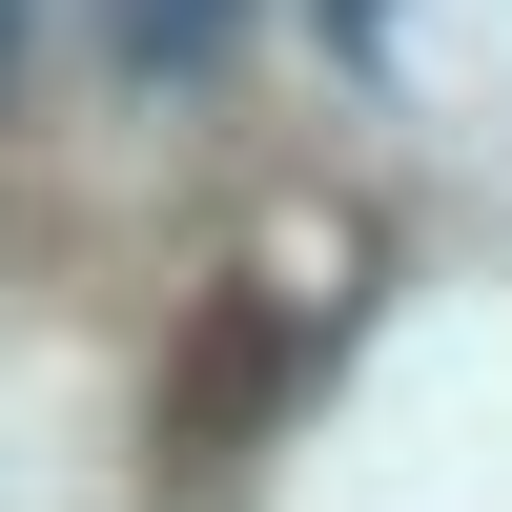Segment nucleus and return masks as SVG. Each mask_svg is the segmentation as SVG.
<instances>
[{
	"label": "nucleus",
	"mask_w": 512,
	"mask_h": 512,
	"mask_svg": "<svg viewBox=\"0 0 512 512\" xmlns=\"http://www.w3.org/2000/svg\"><path fill=\"white\" fill-rule=\"evenodd\" d=\"M21 41H41V0H0V82H21Z\"/></svg>",
	"instance_id": "obj_4"
},
{
	"label": "nucleus",
	"mask_w": 512,
	"mask_h": 512,
	"mask_svg": "<svg viewBox=\"0 0 512 512\" xmlns=\"http://www.w3.org/2000/svg\"><path fill=\"white\" fill-rule=\"evenodd\" d=\"M103 62H123V82H226V62H246V0H123Z\"/></svg>",
	"instance_id": "obj_2"
},
{
	"label": "nucleus",
	"mask_w": 512,
	"mask_h": 512,
	"mask_svg": "<svg viewBox=\"0 0 512 512\" xmlns=\"http://www.w3.org/2000/svg\"><path fill=\"white\" fill-rule=\"evenodd\" d=\"M287 369H308V308H287V287H226V308L185 328V369H164L144 451H164L185 492H226V472H246V431L287 410Z\"/></svg>",
	"instance_id": "obj_1"
},
{
	"label": "nucleus",
	"mask_w": 512,
	"mask_h": 512,
	"mask_svg": "<svg viewBox=\"0 0 512 512\" xmlns=\"http://www.w3.org/2000/svg\"><path fill=\"white\" fill-rule=\"evenodd\" d=\"M308 21H328V41H349V62H390V0H308Z\"/></svg>",
	"instance_id": "obj_3"
}]
</instances>
